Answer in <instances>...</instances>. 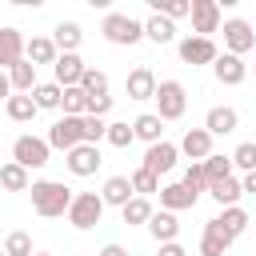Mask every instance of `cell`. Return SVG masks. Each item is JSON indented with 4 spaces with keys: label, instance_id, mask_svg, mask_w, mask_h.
I'll return each instance as SVG.
<instances>
[{
    "label": "cell",
    "instance_id": "cell-22",
    "mask_svg": "<svg viewBox=\"0 0 256 256\" xmlns=\"http://www.w3.org/2000/svg\"><path fill=\"white\" fill-rule=\"evenodd\" d=\"M196 200H200V196H192L184 184H164V188H160V208H164V212H184V208H192Z\"/></svg>",
    "mask_w": 256,
    "mask_h": 256
},
{
    "label": "cell",
    "instance_id": "cell-6",
    "mask_svg": "<svg viewBox=\"0 0 256 256\" xmlns=\"http://www.w3.org/2000/svg\"><path fill=\"white\" fill-rule=\"evenodd\" d=\"M248 228V212L236 204V208H224L220 216H212L208 224H204V232H212V236H220L224 244H236V236Z\"/></svg>",
    "mask_w": 256,
    "mask_h": 256
},
{
    "label": "cell",
    "instance_id": "cell-14",
    "mask_svg": "<svg viewBox=\"0 0 256 256\" xmlns=\"http://www.w3.org/2000/svg\"><path fill=\"white\" fill-rule=\"evenodd\" d=\"M84 68H88V64H84L76 52H60V56H56V64H52V72H56V84H60V88H76V84H80V76H84Z\"/></svg>",
    "mask_w": 256,
    "mask_h": 256
},
{
    "label": "cell",
    "instance_id": "cell-12",
    "mask_svg": "<svg viewBox=\"0 0 256 256\" xmlns=\"http://www.w3.org/2000/svg\"><path fill=\"white\" fill-rule=\"evenodd\" d=\"M64 156H68L64 164H68V172H72V176H92V172L104 164V156H100V148H96V144H76V148H72V152H64Z\"/></svg>",
    "mask_w": 256,
    "mask_h": 256
},
{
    "label": "cell",
    "instance_id": "cell-17",
    "mask_svg": "<svg viewBox=\"0 0 256 256\" xmlns=\"http://www.w3.org/2000/svg\"><path fill=\"white\" fill-rule=\"evenodd\" d=\"M236 124H240L236 108H224V104L208 108V116H204V132L208 136H228V132H236Z\"/></svg>",
    "mask_w": 256,
    "mask_h": 256
},
{
    "label": "cell",
    "instance_id": "cell-21",
    "mask_svg": "<svg viewBox=\"0 0 256 256\" xmlns=\"http://www.w3.org/2000/svg\"><path fill=\"white\" fill-rule=\"evenodd\" d=\"M148 232L156 236V244H172L176 236H180V220H176V212H152V220H148Z\"/></svg>",
    "mask_w": 256,
    "mask_h": 256
},
{
    "label": "cell",
    "instance_id": "cell-46",
    "mask_svg": "<svg viewBox=\"0 0 256 256\" xmlns=\"http://www.w3.org/2000/svg\"><path fill=\"white\" fill-rule=\"evenodd\" d=\"M240 188H244V192H252V196H256V172H244V180H240Z\"/></svg>",
    "mask_w": 256,
    "mask_h": 256
},
{
    "label": "cell",
    "instance_id": "cell-32",
    "mask_svg": "<svg viewBox=\"0 0 256 256\" xmlns=\"http://www.w3.org/2000/svg\"><path fill=\"white\" fill-rule=\"evenodd\" d=\"M152 12L176 24L180 16H188V12H192V0H152Z\"/></svg>",
    "mask_w": 256,
    "mask_h": 256
},
{
    "label": "cell",
    "instance_id": "cell-36",
    "mask_svg": "<svg viewBox=\"0 0 256 256\" xmlns=\"http://www.w3.org/2000/svg\"><path fill=\"white\" fill-rule=\"evenodd\" d=\"M128 180H132V192H136V196H144V200H148L152 192H160V176H152V172H144V168H136Z\"/></svg>",
    "mask_w": 256,
    "mask_h": 256
},
{
    "label": "cell",
    "instance_id": "cell-43",
    "mask_svg": "<svg viewBox=\"0 0 256 256\" xmlns=\"http://www.w3.org/2000/svg\"><path fill=\"white\" fill-rule=\"evenodd\" d=\"M112 108V96H88V112L84 116H104Z\"/></svg>",
    "mask_w": 256,
    "mask_h": 256
},
{
    "label": "cell",
    "instance_id": "cell-30",
    "mask_svg": "<svg viewBox=\"0 0 256 256\" xmlns=\"http://www.w3.org/2000/svg\"><path fill=\"white\" fill-rule=\"evenodd\" d=\"M120 216H124V224H148V220H152V200L132 196V200L120 208Z\"/></svg>",
    "mask_w": 256,
    "mask_h": 256
},
{
    "label": "cell",
    "instance_id": "cell-1",
    "mask_svg": "<svg viewBox=\"0 0 256 256\" xmlns=\"http://www.w3.org/2000/svg\"><path fill=\"white\" fill-rule=\"evenodd\" d=\"M28 192H32V208H36L40 216H48V220H52V216H64L68 204H72V196H76L64 180H32Z\"/></svg>",
    "mask_w": 256,
    "mask_h": 256
},
{
    "label": "cell",
    "instance_id": "cell-34",
    "mask_svg": "<svg viewBox=\"0 0 256 256\" xmlns=\"http://www.w3.org/2000/svg\"><path fill=\"white\" fill-rule=\"evenodd\" d=\"M200 168H204V180H208V184H216V180L232 176V160H228V156H220V152H212Z\"/></svg>",
    "mask_w": 256,
    "mask_h": 256
},
{
    "label": "cell",
    "instance_id": "cell-28",
    "mask_svg": "<svg viewBox=\"0 0 256 256\" xmlns=\"http://www.w3.org/2000/svg\"><path fill=\"white\" fill-rule=\"evenodd\" d=\"M144 36H148V40H152V44H172V40H176V24H172V20H164V16H156V12H152V16H148V20H144Z\"/></svg>",
    "mask_w": 256,
    "mask_h": 256
},
{
    "label": "cell",
    "instance_id": "cell-39",
    "mask_svg": "<svg viewBox=\"0 0 256 256\" xmlns=\"http://www.w3.org/2000/svg\"><path fill=\"white\" fill-rule=\"evenodd\" d=\"M104 140H108L112 148H128V144H132L136 136H132V124H128V120H116V124H108Z\"/></svg>",
    "mask_w": 256,
    "mask_h": 256
},
{
    "label": "cell",
    "instance_id": "cell-2",
    "mask_svg": "<svg viewBox=\"0 0 256 256\" xmlns=\"http://www.w3.org/2000/svg\"><path fill=\"white\" fill-rule=\"evenodd\" d=\"M100 32H104V40H108V44H124V48H132V44H140V40H144V24H140V20H132L128 12H108V16H104V24H100Z\"/></svg>",
    "mask_w": 256,
    "mask_h": 256
},
{
    "label": "cell",
    "instance_id": "cell-38",
    "mask_svg": "<svg viewBox=\"0 0 256 256\" xmlns=\"http://www.w3.org/2000/svg\"><path fill=\"white\" fill-rule=\"evenodd\" d=\"M80 124H84V144H96L100 148V140L108 132V120L104 116H80Z\"/></svg>",
    "mask_w": 256,
    "mask_h": 256
},
{
    "label": "cell",
    "instance_id": "cell-18",
    "mask_svg": "<svg viewBox=\"0 0 256 256\" xmlns=\"http://www.w3.org/2000/svg\"><path fill=\"white\" fill-rule=\"evenodd\" d=\"M132 196H136V192H132V180H128V176H108V180H104V188H100L104 208H108V204H112V208H124Z\"/></svg>",
    "mask_w": 256,
    "mask_h": 256
},
{
    "label": "cell",
    "instance_id": "cell-9",
    "mask_svg": "<svg viewBox=\"0 0 256 256\" xmlns=\"http://www.w3.org/2000/svg\"><path fill=\"white\" fill-rule=\"evenodd\" d=\"M192 36L212 40V32H220V4L216 0H192Z\"/></svg>",
    "mask_w": 256,
    "mask_h": 256
},
{
    "label": "cell",
    "instance_id": "cell-33",
    "mask_svg": "<svg viewBox=\"0 0 256 256\" xmlns=\"http://www.w3.org/2000/svg\"><path fill=\"white\" fill-rule=\"evenodd\" d=\"M60 92H64V88L52 80V84H36L28 96H32V104H36V108H60Z\"/></svg>",
    "mask_w": 256,
    "mask_h": 256
},
{
    "label": "cell",
    "instance_id": "cell-42",
    "mask_svg": "<svg viewBox=\"0 0 256 256\" xmlns=\"http://www.w3.org/2000/svg\"><path fill=\"white\" fill-rule=\"evenodd\" d=\"M228 248H232V244H224V240H220V236H212V232H204V236H200V256H224Z\"/></svg>",
    "mask_w": 256,
    "mask_h": 256
},
{
    "label": "cell",
    "instance_id": "cell-25",
    "mask_svg": "<svg viewBox=\"0 0 256 256\" xmlns=\"http://www.w3.org/2000/svg\"><path fill=\"white\" fill-rule=\"evenodd\" d=\"M36 112H40V108H36V104H32V96H24V92H12V96L4 100V116H8V120H16V124H28Z\"/></svg>",
    "mask_w": 256,
    "mask_h": 256
},
{
    "label": "cell",
    "instance_id": "cell-7",
    "mask_svg": "<svg viewBox=\"0 0 256 256\" xmlns=\"http://www.w3.org/2000/svg\"><path fill=\"white\" fill-rule=\"evenodd\" d=\"M76 144H84V124H80V116H60V120L48 128V148L72 152Z\"/></svg>",
    "mask_w": 256,
    "mask_h": 256
},
{
    "label": "cell",
    "instance_id": "cell-45",
    "mask_svg": "<svg viewBox=\"0 0 256 256\" xmlns=\"http://www.w3.org/2000/svg\"><path fill=\"white\" fill-rule=\"evenodd\" d=\"M100 256H128V248H124V244H104Z\"/></svg>",
    "mask_w": 256,
    "mask_h": 256
},
{
    "label": "cell",
    "instance_id": "cell-23",
    "mask_svg": "<svg viewBox=\"0 0 256 256\" xmlns=\"http://www.w3.org/2000/svg\"><path fill=\"white\" fill-rule=\"evenodd\" d=\"M160 132H164V120H160L156 112H144V116H136V120H132V136H136V140H144V144H160V140H164Z\"/></svg>",
    "mask_w": 256,
    "mask_h": 256
},
{
    "label": "cell",
    "instance_id": "cell-11",
    "mask_svg": "<svg viewBox=\"0 0 256 256\" xmlns=\"http://www.w3.org/2000/svg\"><path fill=\"white\" fill-rule=\"evenodd\" d=\"M216 56H220V48L212 44V40H204V36H184L180 40V60L184 64H216Z\"/></svg>",
    "mask_w": 256,
    "mask_h": 256
},
{
    "label": "cell",
    "instance_id": "cell-29",
    "mask_svg": "<svg viewBox=\"0 0 256 256\" xmlns=\"http://www.w3.org/2000/svg\"><path fill=\"white\" fill-rule=\"evenodd\" d=\"M8 84H12V92H24V96H28V92L36 88V68H32L28 60L12 64V68H8Z\"/></svg>",
    "mask_w": 256,
    "mask_h": 256
},
{
    "label": "cell",
    "instance_id": "cell-35",
    "mask_svg": "<svg viewBox=\"0 0 256 256\" xmlns=\"http://www.w3.org/2000/svg\"><path fill=\"white\" fill-rule=\"evenodd\" d=\"M80 88H84V96H108V76L100 68H84Z\"/></svg>",
    "mask_w": 256,
    "mask_h": 256
},
{
    "label": "cell",
    "instance_id": "cell-40",
    "mask_svg": "<svg viewBox=\"0 0 256 256\" xmlns=\"http://www.w3.org/2000/svg\"><path fill=\"white\" fill-rule=\"evenodd\" d=\"M4 256H32V236H28V232H8Z\"/></svg>",
    "mask_w": 256,
    "mask_h": 256
},
{
    "label": "cell",
    "instance_id": "cell-24",
    "mask_svg": "<svg viewBox=\"0 0 256 256\" xmlns=\"http://www.w3.org/2000/svg\"><path fill=\"white\" fill-rule=\"evenodd\" d=\"M0 188H4V192H28V188H32V176H28V168H20L16 160L0 164Z\"/></svg>",
    "mask_w": 256,
    "mask_h": 256
},
{
    "label": "cell",
    "instance_id": "cell-13",
    "mask_svg": "<svg viewBox=\"0 0 256 256\" xmlns=\"http://www.w3.org/2000/svg\"><path fill=\"white\" fill-rule=\"evenodd\" d=\"M192 164H204L208 156H212V136L204 132V128H188L184 136H180V144H176Z\"/></svg>",
    "mask_w": 256,
    "mask_h": 256
},
{
    "label": "cell",
    "instance_id": "cell-19",
    "mask_svg": "<svg viewBox=\"0 0 256 256\" xmlns=\"http://www.w3.org/2000/svg\"><path fill=\"white\" fill-rule=\"evenodd\" d=\"M24 60V36L20 28H0V68H12Z\"/></svg>",
    "mask_w": 256,
    "mask_h": 256
},
{
    "label": "cell",
    "instance_id": "cell-27",
    "mask_svg": "<svg viewBox=\"0 0 256 256\" xmlns=\"http://www.w3.org/2000/svg\"><path fill=\"white\" fill-rule=\"evenodd\" d=\"M80 40H84V32H80V24H76V20H60V24H56V36H52L56 52H76V48H80Z\"/></svg>",
    "mask_w": 256,
    "mask_h": 256
},
{
    "label": "cell",
    "instance_id": "cell-31",
    "mask_svg": "<svg viewBox=\"0 0 256 256\" xmlns=\"http://www.w3.org/2000/svg\"><path fill=\"white\" fill-rule=\"evenodd\" d=\"M60 108H64V116H84V112H88L84 88H80V84H76V88H64V92H60Z\"/></svg>",
    "mask_w": 256,
    "mask_h": 256
},
{
    "label": "cell",
    "instance_id": "cell-8",
    "mask_svg": "<svg viewBox=\"0 0 256 256\" xmlns=\"http://www.w3.org/2000/svg\"><path fill=\"white\" fill-rule=\"evenodd\" d=\"M252 48H256V32H252V24L240 20V16L224 20V52L244 56V52H252Z\"/></svg>",
    "mask_w": 256,
    "mask_h": 256
},
{
    "label": "cell",
    "instance_id": "cell-4",
    "mask_svg": "<svg viewBox=\"0 0 256 256\" xmlns=\"http://www.w3.org/2000/svg\"><path fill=\"white\" fill-rule=\"evenodd\" d=\"M64 216H68V224L80 228V232H84V228H96L100 216H104V200H100V192H76Z\"/></svg>",
    "mask_w": 256,
    "mask_h": 256
},
{
    "label": "cell",
    "instance_id": "cell-47",
    "mask_svg": "<svg viewBox=\"0 0 256 256\" xmlns=\"http://www.w3.org/2000/svg\"><path fill=\"white\" fill-rule=\"evenodd\" d=\"M8 96H12V84H8V72L0 68V100H8Z\"/></svg>",
    "mask_w": 256,
    "mask_h": 256
},
{
    "label": "cell",
    "instance_id": "cell-26",
    "mask_svg": "<svg viewBox=\"0 0 256 256\" xmlns=\"http://www.w3.org/2000/svg\"><path fill=\"white\" fill-rule=\"evenodd\" d=\"M208 192H212V200H216L220 208H236V200L244 196V188H240V180H236V176H224V180L208 184Z\"/></svg>",
    "mask_w": 256,
    "mask_h": 256
},
{
    "label": "cell",
    "instance_id": "cell-44",
    "mask_svg": "<svg viewBox=\"0 0 256 256\" xmlns=\"http://www.w3.org/2000/svg\"><path fill=\"white\" fill-rule=\"evenodd\" d=\"M156 256H188V252H184V244H180V240H172V244H160V252H156Z\"/></svg>",
    "mask_w": 256,
    "mask_h": 256
},
{
    "label": "cell",
    "instance_id": "cell-5",
    "mask_svg": "<svg viewBox=\"0 0 256 256\" xmlns=\"http://www.w3.org/2000/svg\"><path fill=\"white\" fill-rule=\"evenodd\" d=\"M48 140H40V136H32V132H24V136H16L12 140V160L20 164V168H44L48 164Z\"/></svg>",
    "mask_w": 256,
    "mask_h": 256
},
{
    "label": "cell",
    "instance_id": "cell-48",
    "mask_svg": "<svg viewBox=\"0 0 256 256\" xmlns=\"http://www.w3.org/2000/svg\"><path fill=\"white\" fill-rule=\"evenodd\" d=\"M32 256H52V252H32Z\"/></svg>",
    "mask_w": 256,
    "mask_h": 256
},
{
    "label": "cell",
    "instance_id": "cell-37",
    "mask_svg": "<svg viewBox=\"0 0 256 256\" xmlns=\"http://www.w3.org/2000/svg\"><path fill=\"white\" fill-rule=\"evenodd\" d=\"M228 160H232V168H240V172H256V144H252V140L236 144V152H232Z\"/></svg>",
    "mask_w": 256,
    "mask_h": 256
},
{
    "label": "cell",
    "instance_id": "cell-20",
    "mask_svg": "<svg viewBox=\"0 0 256 256\" xmlns=\"http://www.w3.org/2000/svg\"><path fill=\"white\" fill-rule=\"evenodd\" d=\"M56 44H52V36H32V40H24V60L36 68V64H56Z\"/></svg>",
    "mask_w": 256,
    "mask_h": 256
},
{
    "label": "cell",
    "instance_id": "cell-15",
    "mask_svg": "<svg viewBox=\"0 0 256 256\" xmlns=\"http://www.w3.org/2000/svg\"><path fill=\"white\" fill-rule=\"evenodd\" d=\"M212 68H216V80L228 84V88H232V84H244V76H248V64H244L240 56H232V52H220Z\"/></svg>",
    "mask_w": 256,
    "mask_h": 256
},
{
    "label": "cell",
    "instance_id": "cell-41",
    "mask_svg": "<svg viewBox=\"0 0 256 256\" xmlns=\"http://www.w3.org/2000/svg\"><path fill=\"white\" fill-rule=\"evenodd\" d=\"M180 184H184V188H188L192 196L208 192V180H204V168H200V164H188V168H184V180H180Z\"/></svg>",
    "mask_w": 256,
    "mask_h": 256
},
{
    "label": "cell",
    "instance_id": "cell-3",
    "mask_svg": "<svg viewBox=\"0 0 256 256\" xmlns=\"http://www.w3.org/2000/svg\"><path fill=\"white\" fill-rule=\"evenodd\" d=\"M156 116L160 120H180L188 112V92L180 80H156Z\"/></svg>",
    "mask_w": 256,
    "mask_h": 256
},
{
    "label": "cell",
    "instance_id": "cell-10",
    "mask_svg": "<svg viewBox=\"0 0 256 256\" xmlns=\"http://www.w3.org/2000/svg\"><path fill=\"white\" fill-rule=\"evenodd\" d=\"M176 160H180V148L172 144V140H160V144H148V152H144V172H152V176H164V172H172L176 168Z\"/></svg>",
    "mask_w": 256,
    "mask_h": 256
},
{
    "label": "cell",
    "instance_id": "cell-49",
    "mask_svg": "<svg viewBox=\"0 0 256 256\" xmlns=\"http://www.w3.org/2000/svg\"><path fill=\"white\" fill-rule=\"evenodd\" d=\"M0 256H4V252H0Z\"/></svg>",
    "mask_w": 256,
    "mask_h": 256
},
{
    "label": "cell",
    "instance_id": "cell-16",
    "mask_svg": "<svg viewBox=\"0 0 256 256\" xmlns=\"http://www.w3.org/2000/svg\"><path fill=\"white\" fill-rule=\"evenodd\" d=\"M124 88H128V100H152V96H156V76H152V68H148V64L132 68Z\"/></svg>",
    "mask_w": 256,
    "mask_h": 256
}]
</instances>
